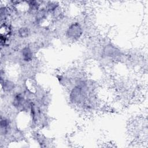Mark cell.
Listing matches in <instances>:
<instances>
[{"mask_svg":"<svg viewBox=\"0 0 148 148\" xmlns=\"http://www.w3.org/2000/svg\"><path fill=\"white\" fill-rule=\"evenodd\" d=\"M79 27H77L76 25H74L72 26L70 29L69 31V35L72 38H75L77 37H78L79 35V33L81 32V29H79Z\"/></svg>","mask_w":148,"mask_h":148,"instance_id":"cell-1","label":"cell"},{"mask_svg":"<svg viewBox=\"0 0 148 148\" xmlns=\"http://www.w3.org/2000/svg\"><path fill=\"white\" fill-rule=\"evenodd\" d=\"M23 56L25 61H29L32 58V53L29 48L26 47L23 50Z\"/></svg>","mask_w":148,"mask_h":148,"instance_id":"cell-2","label":"cell"}]
</instances>
